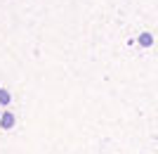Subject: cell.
I'll list each match as a JSON object with an SVG mask.
<instances>
[{
    "instance_id": "cell-1",
    "label": "cell",
    "mask_w": 158,
    "mask_h": 154,
    "mask_svg": "<svg viewBox=\"0 0 158 154\" xmlns=\"http://www.w3.org/2000/svg\"><path fill=\"white\" fill-rule=\"evenodd\" d=\"M14 123H17V116H14L12 112H2V116H0V128H2V130H12Z\"/></svg>"
},
{
    "instance_id": "cell-2",
    "label": "cell",
    "mask_w": 158,
    "mask_h": 154,
    "mask_svg": "<svg viewBox=\"0 0 158 154\" xmlns=\"http://www.w3.org/2000/svg\"><path fill=\"white\" fill-rule=\"evenodd\" d=\"M137 45H142V47H151V45H153V36L149 33V31L139 33V38H137Z\"/></svg>"
},
{
    "instance_id": "cell-3",
    "label": "cell",
    "mask_w": 158,
    "mask_h": 154,
    "mask_svg": "<svg viewBox=\"0 0 158 154\" xmlns=\"http://www.w3.org/2000/svg\"><path fill=\"white\" fill-rule=\"evenodd\" d=\"M10 102H12V95H10V90H7V88H0V104H2V107H7Z\"/></svg>"
},
{
    "instance_id": "cell-4",
    "label": "cell",
    "mask_w": 158,
    "mask_h": 154,
    "mask_svg": "<svg viewBox=\"0 0 158 154\" xmlns=\"http://www.w3.org/2000/svg\"><path fill=\"white\" fill-rule=\"evenodd\" d=\"M0 116H2V112H0Z\"/></svg>"
}]
</instances>
